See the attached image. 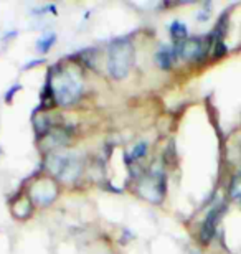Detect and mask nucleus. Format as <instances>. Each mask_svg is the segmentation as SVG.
Returning <instances> with one entry per match:
<instances>
[{
  "mask_svg": "<svg viewBox=\"0 0 241 254\" xmlns=\"http://www.w3.org/2000/svg\"><path fill=\"white\" fill-rule=\"evenodd\" d=\"M168 33H170V38L173 40V45L185 42V40L188 38L187 25L182 23L180 20H173V22L168 25Z\"/></svg>",
  "mask_w": 241,
  "mask_h": 254,
  "instance_id": "nucleus-9",
  "label": "nucleus"
},
{
  "mask_svg": "<svg viewBox=\"0 0 241 254\" xmlns=\"http://www.w3.org/2000/svg\"><path fill=\"white\" fill-rule=\"evenodd\" d=\"M71 140V132H68L65 127H51L45 135H42V142L45 145L55 152V149L66 147Z\"/></svg>",
  "mask_w": 241,
  "mask_h": 254,
  "instance_id": "nucleus-7",
  "label": "nucleus"
},
{
  "mask_svg": "<svg viewBox=\"0 0 241 254\" xmlns=\"http://www.w3.org/2000/svg\"><path fill=\"white\" fill-rule=\"evenodd\" d=\"M227 53H228V47L225 45L223 40L213 43V47H212V58L213 60H222L223 57H227Z\"/></svg>",
  "mask_w": 241,
  "mask_h": 254,
  "instance_id": "nucleus-13",
  "label": "nucleus"
},
{
  "mask_svg": "<svg viewBox=\"0 0 241 254\" xmlns=\"http://www.w3.org/2000/svg\"><path fill=\"white\" fill-rule=\"evenodd\" d=\"M48 86L53 93L56 106L70 108L76 104L83 96V79L73 69H58L51 74Z\"/></svg>",
  "mask_w": 241,
  "mask_h": 254,
  "instance_id": "nucleus-1",
  "label": "nucleus"
},
{
  "mask_svg": "<svg viewBox=\"0 0 241 254\" xmlns=\"http://www.w3.org/2000/svg\"><path fill=\"white\" fill-rule=\"evenodd\" d=\"M45 167L60 182L75 184L84 172V159L73 150H55L48 154Z\"/></svg>",
  "mask_w": 241,
  "mask_h": 254,
  "instance_id": "nucleus-2",
  "label": "nucleus"
},
{
  "mask_svg": "<svg viewBox=\"0 0 241 254\" xmlns=\"http://www.w3.org/2000/svg\"><path fill=\"white\" fill-rule=\"evenodd\" d=\"M149 152V144L146 140H141L132 147L131 150V160H139V159H144Z\"/></svg>",
  "mask_w": 241,
  "mask_h": 254,
  "instance_id": "nucleus-11",
  "label": "nucleus"
},
{
  "mask_svg": "<svg viewBox=\"0 0 241 254\" xmlns=\"http://www.w3.org/2000/svg\"><path fill=\"white\" fill-rule=\"evenodd\" d=\"M45 62V60H33V62H30V63H27L23 66V69H30V68H33L35 64H42Z\"/></svg>",
  "mask_w": 241,
  "mask_h": 254,
  "instance_id": "nucleus-16",
  "label": "nucleus"
},
{
  "mask_svg": "<svg viewBox=\"0 0 241 254\" xmlns=\"http://www.w3.org/2000/svg\"><path fill=\"white\" fill-rule=\"evenodd\" d=\"M225 210H227V205H225V203H218V205L210 208V211L207 213V216H205L202 226H200V233H198L200 243H202V245L207 246L213 241L215 235H217L220 218H222Z\"/></svg>",
  "mask_w": 241,
  "mask_h": 254,
  "instance_id": "nucleus-5",
  "label": "nucleus"
},
{
  "mask_svg": "<svg viewBox=\"0 0 241 254\" xmlns=\"http://www.w3.org/2000/svg\"><path fill=\"white\" fill-rule=\"evenodd\" d=\"M20 89H22V84H18V83H17V84H13L12 88H8V91H7V93H5V96H3V101H5V103H7V104L12 103L13 96L17 94V91H20Z\"/></svg>",
  "mask_w": 241,
  "mask_h": 254,
  "instance_id": "nucleus-14",
  "label": "nucleus"
},
{
  "mask_svg": "<svg viewBox=\"0 0 241 254\" xmlns=\"http://www.w3.org/2000/svg\"><path fill=\"white\" fill-rule=\"evenodd\" d=\"M228 195L232 200H237V201H241V177H235L232 180V184H230V189H228Z\"/></svg>",
  "mask_w": 241,
  "mask_h": 254,
  "instance_id": "nucleus-12",
  "label": "nucleus"
},
{
  "mask_svg": "<svg viewBox=\"0 0 241 254\" xmlns=\"http://www.w3.org/2000/svg\"><path fill=\"white\" fill-rule=\"evenodd\" d=\"M240 177H241V174H240Z\"/></svg>",
  "mask_w": 241,
  "mask_h": 254,
  "instance_id": "nucleus-17",
  "label": "nucleus"
},
{
  "mask_svg": "<svg viewBox=\"0 0 241 254\" xmlns=\"http://www.w3.org/2000/svg\"><path fill=\"white\" fill-rule=\"evenodd\" d=\"M212 47L213 45L210 43L208 38L188 37L185 42L173 45V50L177 53V58H182L185 62L202 63L208 57V53H212Z\"/></svg>",
  "mask_w": 241,
  "mask_h": 254,
  "instance_id": "nucleus-4",
  "label": "nucleus"
},
{
  "mask_svg": "<svg viewBox=\"0 0 241 254\" xmlns=\"http://www.w3.org/2000/svg\"><path fill=\"white\" fill-rule=\"evenodd\" d=\"M56 43V33H47L45 37L37 40V52L40 55H47Z\"/></svg>",
  "mask_w": 241,
  "mask_h": 254,
  "instance_id": "nucleus-10",
  "label": "nucleus"
},
{
  "mask_svg": "<svg viewBox=\"0 0 241 254\" xmlns=\"http://www.w3.org/2000/svg\"><path fill=\"white\" fill-rule=\"evenodd\" d=\"M175 60H177V53H175V50H173V47L170 48V47H167V45H162V47L157 50L156 62L161 69H163V71L172 69Z\"/></svg>",
  "mask_w": 241,
  "mask_h": 254,
  "instance_id": "nucleus-8",
  "label": "nucleus"
},
{
  "mask_svg": "<svg viewBox=\"0 0 241 254\" xmlns=\"http://www.w3.org/2000/svg\"><path fill=\"white\" fill-rule=\"evenodd\" d=\"M58 196V189L51 180L42 179L37 184L32 185L30 189V198L40 206H48L50 203L55 201V198Z\"/></svg>",
  "mask_w": 241,
  "mask_h": 254,
  "instance_id": "nucleus-6",
  "label": "nucleus"
},
{
  "mask_svg": "<svg viewBox=\"0 0 241 254\" xmlns=\"http://www.w3.org/2000/svg\"><path fill=\"white\" fill-rule=\"evenodd\" d=\"M210 17H212V3H205V10L198 12L197 20L198 22H207Z\"/></svg>",
  "mask_w": 241,
  "mask_h": 254,
  "instance_id": "nucleus-15",
  "label": "nucleus"
},
{
  "mask_svg": "<svg viewBox=\"0 0 241 254\" xmlns=\"http://www.w3.org/2000/svg\"><path fill=\"white\" fill-rule=\"evenodd\" d=\"M134 62V47L129 40L119 38L107 47V73L112 79L121 81L127 78Z\"/></svg>",
  "mask_w": 241,
  "mask_h": 254,
  "instance_id": "nucleus-3",
  "label": "nucleus"
}]
</instances>
